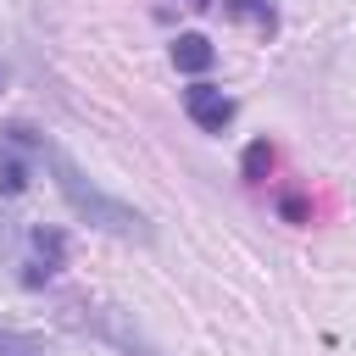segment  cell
I'll return each mask as SVG.
<instances>
[{
	"label": "cell",
	"mask_w": 356,
	"mask_h": 356,
	"mask_svg": "<svg viewBox=\"0 0 356 356\" xmlns=\"http://www.w3.org/2000/svg\"><path fill=\"white\" fill-rule=\"evenodd\" d=\"M33 150L44 156V167H50V178H56V189H61V200H67V211H72L78 222H89V228H100V234H111V239H134V245H150V239H156L150 217H145L139 206L106 195V189H100V184H95L61 145L33 139Z\"/></svg>",
	"instance_id": "6da1fadb"
},
{
	"label": "cell",
	"mask_w": 356,
	"mask_h": 356,
	"mask_svg": "<svg viewBox=\"0 0 356 356\" xmlns=\"http://www.w3.org/2000/svg\"><path fill=\"white\" fill-rule=\"evenodd\" d=\"M72 323L83 328V334H95L100 345H111V350H122V356H161L134 323H128V312H117V306H78L72 312Z\"/></svg>",
	"instance_id": "7a4b0ae2"
},
{
	"label": "cell",
	"mask_w": 356,
	"mask_h": 356,
	"mask_svg": "<svg viewBox=\"0 0 356 356\" xmlns=\"http://www.w3.org/2000/svg\"><path fill=\"white\" fill-rule=\"evenodd\" d=\"M184 117H189L195 128H206V134H222V128L234 122V100H228L217 83H189V89H184Z\"/></svg>",
	"instance_id": "3957f363"
},
{
	"label": "cell",
	"mask_w": 356,
	"mask_h": 356,
	"mask_svg": "<svg viewBox=\"0 0 356 356\" xmlns=\"http://www.w3.org/2000/svg\"><path fill=\"white\" fill-rule=\"evenodd\" d=\"M61 256H67V234L61 228H33V261H28V284H39V278H50L56 267H61Z\"/></svg>",
	"instance_id": "277c9868"
},
{
	"label": "cell",
	"mask_w": 356,
	"mask_h": 356,
	"mask_svg": "<svg viewBox=\"0 0 356 356\" xmlns=\"http://www.w3.org/2000/svg\"><path fill=\"white\" fill-rule=\"evenodd\" d=\"M211 56H217V50H211L206 33H178V39H172V61H178L184 72H206Z\"/></svg>",
	"instance_id": "5b68a950"
},
{
	"label": "cell",
	"mask_w": 356,
	"mask_h": 356,
	"mask_svg": "<svg viewBox=\"0 0 356 356\" xmlns=\"http://www.w3.org/2000/svg\"><path fill=\"white\" fill-rule=\"evenodd\" d=\"M222 11L239 17V22H250V28H261V33L278 28V6L273 0H222Z\"/></svg>",
	"instance_id": "8992f818"
},
{
	"label": "cell",
	"mask_w": 356,
	"mask_h": 356,
	"mask_svg": "<svg viewBox=\"0 0 356 356\" xmlns=\"http://www.w3.org/2000/svg\"><path fill=\"white\" fill-rule=\"evenodd\" d=\"M0 356H44V345L33 334H17V328L0 323Z\"/></svg>",
	"instance_id": "52a82bcc"
},
{
	"label": "cell",
	"mask_w": 356,
	"mask_h": 356,
	"mask_svg": "<svg viewBox=\"0 0 356 356\" xmlns=\"http://www.w3.org/2000/svg\"><path fill=\"white\" fill-rule=\"evenodd\" d=\"M267 172H273V145H267V139H256V145L245 150V178H250V184H261Z\"/></svg>",
	"instance_id": "ba28073f"
},
{
	"label": "cell",
	"mask_w": 356,
	"mask_h": 356,
	"mask_svg": "<svg viewBox=\"0 0 356 356\" xmlns=\"http://www.w3.org/2000/svg\"><path fill=\"white\" fill-rule=\"evenodd\" d=\"M0 184H6V195H17V189L28 184V161H22L11 145H6V156H0Z\"/></svg>",
	"instance_id": "9c48e42d"
}]
</instances>
